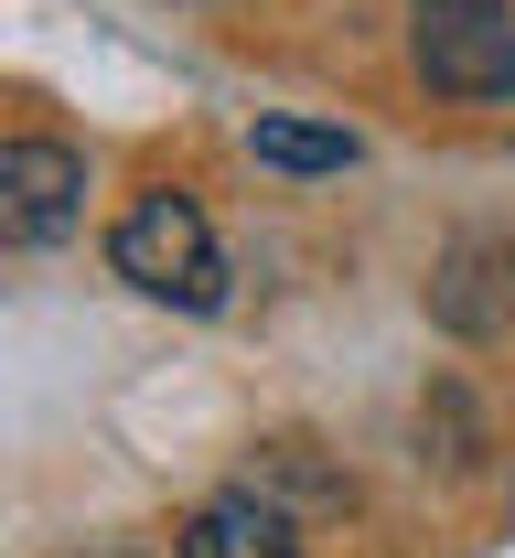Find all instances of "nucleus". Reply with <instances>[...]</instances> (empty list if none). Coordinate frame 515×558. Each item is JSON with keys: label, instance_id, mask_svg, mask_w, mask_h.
Here are the masks:
<instances>
[{"label": "nucleus", "instance_id": "1", "mask_svg": "<svg viewBox=\"0 0 515 558\" xmlns=\"http://www.w3.org/2000/svg\"><path fill=\"white\" fill-rule=\"evenodd\" d=\"M108 269L130 279V290H150V301H172V312H216L225 301V247L216 226H205V205L194 194H140V205L108 226Z\"/></svg>", "mask_w": 515, "mask_h": 558}, {"label": "nucleus", "instance_id": "5", "mask_svg": "<svg viewBox=\"0 0 515 558\" xmlns=\"http://www.w3.org/2000/svg\"><path fill=\"white\" fill-rule=\"evenodd\" d=\"M172 558H301V537L269 494H216V505H194V526H183Z\"/></svg>", "mask_w": 515, "mask_h": 558}, {"label": "nucleus", "instance_id": "3", "mask_svg": "<svg viewBox=\"0 0 515 558\" xmlns=\"http://www.w3.org/2000/svg\"><path fill=\"white\" fill-rule=\"evenodd\" d=\"M86 215V161L65 140H0V247H54Z\"/></svg>", "mask_w": 515, "mask_h": 558}, {"label": "nucleus", "instance_id": "4", "mask_svg": "<svg viewBox=\"0 0 515 558\" xmlns=\"http://www.w3.org/2000/svg\"><path fill=\"white\" fill-rule=\"evenodd\" d=\"M430 323L462 344H505L515 333V236H451L430 269Z\"/></svg>", "mask_w": 515, "mask_h": 558}, {"label": "nucleus", "instance_id": "2", "mask_svg": "<svg viewBox=\"0 0 515 558\" xmlns=\"http://www.w3.org/2000/svg\"><path fill=\"white\" fill-rule=\"evenodd\" d=\"M408 65L462 108L515 97V0H408Z\"/></svg>", "mask_w": 515, "mask_h": 558}, {"label": "nucleus", "instance_id": "6", "mask_svg": "<svg viewBox=\"0 0 515 558\" xmlns=\"http://www.w3.org/2000/svg\"><path fill=\"white\" fill-rule=\"evenodd\" d=\"M247 150H258L269 172H355V161H366V140L333 130V119H258Z\"/></svg>", "mask_w": 515, "mask_h": 558}]
</instances>
